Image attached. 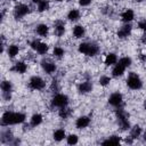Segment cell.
<instances>
[{
  "label": "cell",
  "instance_id": "cell-42",
  "mask_svg": "<svg viewBox=\"0 0 146 146\" xmlns=\"http://www.w3.org/2000/svg\"><path fill=\"white\" fill-rule=\"evenodd\" d=\"M144 140H145V141H146V132H145V133H144Z\"/></svg>",
  "mask_w": 146,
  "mask_h": 146
},
{
  "label": "cell",
  "instance_id": "cell-12",
  "mask_svg": "<svg viewBox=\"0 0 146 146\" xmlns=\"http://www.w3.org/2000/svg\"><path fill=\"white\" fill-rule=\"evenodd\" d=\"M132 31V26L130 23H124V25H122L119 31H117V38L119 39H125L131 34Z\"/></svg>",
  "mask_w": 146,
  "mask_h": 146
},
{
  "label": "cell",
  "instance_id": "cell-35",
  "mask_svg": "<svg viewBox=\"0 0 146 146\" xmlns=\"http://www.w3.org/2000/svg\"><path fill=\"white\" fill-rule=\"evenodd\" d=\"M137 26H138V29H139V30H143V31H145V32H146V18L140 19V21L138 22Z\"/></svg>",
  "mask_w": 146,
  "mask_h": 146
},
{
  "label": "cell",
  "instance_id": "cell-37",
  "mask_svg": "<svg viewBox=\"0 0 146 146\" xmlns=\"http://www.w3.org/2000/svg\"><path fill=\"white\" fill-rule=\"evenodd\" d=\"M51 90H55V91L58 90V82L56 80H54L52 83H51Z\"/></svg>",
  "mask_w": 146,
  "mask_h": 146
},
{
  "label": "cell",
  "instance_id": "cell-7",
  "mask_svg": "<svg viewBox=\"0 0 146 146\" xmlns=\"http://www.w3.org/2000/svg\"><path fill=\"white\" fill-rule=\"evenodd\" d=\"M0 88H1V91H2L1 92L2 99L6 100V102L10 100V98H11V91H13V83L9 80H3L1 82Z\"/></svg>",
  "mask_w": 146,
  "mask_h": 146
},
{
  "label": "cell",
  "instance_id": "cell-32",
  "mask_svg": "<svg viewBox=\"0 0 146 146\" xmlns=\"http://www.w3.org/2000/svg\"><path fill=\"white\" fill-rule=\"evenodd\" d=\"M58 115H59L62 119H67V117L71 115V110H70L67 106H66V107H62V108H59Z\"/></svg>",
  "mask_w": 146,
  "mask_h": 146
},
{
  "label": "cell",
  "instance_id": "cell-22",
  "mask_svg": "<svg viewBox=\"0 0 146 146\" xmlns=\"http://www.w3.org/2000/svg\"><path fill=\"white\" fill-rule=\"evenodd\" d=\"M35 32L39 36H47L49 33V26L47 24H38L35 27Z\"/></svg>",
  "mask_w": 146,
  "mask_h": 146
},
{
  "label": "cell",
  "instance_id": "cell-39",
  "mask_svg": "<svg viewBox=\"0 0 146 146\" xmlns=\"http://www.w3.org/2000/svg\"><path fill=\"white\" fill-rule=\"evenodd\" d=\"M40 1H42V0H32V2H33V3H36V5H38Z\"/></svg>",
  "mask_w": 146,
  "mask_h": 146
},
{
  "label": "cell",
  "instance_id": "cell-4",
  "mask_svg": "<svg viewBox=\"0 0 146 146\" xmlns=\"http://www.w3.org/2000/svg\"><path fill=\"white\" fill-rule=\"evenodd\" d=\"M115 114H116L117 123H119L121 130H128V129L130 130V122L128 120V115H127L125 111L122 110V108H120V107H117Z\"/></svg>",
  "mask_w": 146,
  "mask_h": 146
},
{
  "label": "cell",
  "instance_id": "cell-38",
  "mask_svg": "<svg viewBox=\"0 0 146 146\" xmlns=\"http://www.w3.org/2000/svg\"><path fill=\"white\" fill-rule=\"evenodd\" d=\"M139 58H140V60H141V62L146 63V55H144V54H140V55H139Z\"/></svg>",
  "mask_w": 146,
  "mask_h": 146
},
{
  "label": "cell",
  "instance_id": "cell-2",
  "mask_svg": "<svg viewBox=\"0 0 146 146\" xmlns=\"http://www.w3.org/2000/svg\"><path fill=\"white\" fill-rule=\"evenodd\" d=\"M78 50H79L80 54H83V55L89 56V57H94V56L98 55L99 47L96 43H92V42H82V43L79 44Z\"/></svg>",
  "mask_w": 146,
  "mask_h": 146
},
{
  "label": "cell",
  "instance_id": "cell-5",
  "mask_svg": "<svg viewBox=\"0 0 146 146\" xmlns=\"http://www.w3.org/2000/svg\"><path fill=\"white\" fill-rule=\"evenodd\" d=\"M51 107H57V108H62V107H66L68 105V97L65 94H56L52 98H51Z\"/></svg>",
  "mask_w": 146,
  "mask_h": 146
},
{
  "label": "cell",
  "instance_id": "cell-23",
  "mask_svg": "<svg viewBox=\"0 0 146 146\" xmlns=\"http://www.w3.org/2000/svg\"><path fill=\"white\" fill-rule=\"evenodd\" d=\"M80 17H81V13H80V10L76 9V8L71 9V10L67 13V19L71 21V22H76V21L80 19Z\"/></svg>",
  "mask_w": 146,
  "mask_h": 146
},
{
  "label": "cell",
  "instance_id": "cell-34",
  "mask_svg": "<svg viewBox=\"0 0 146 146\" xmlns=\"http://www.w3.org/2000/svg\"><path fill=\"white\" fill-rule=\"evenodd\" d=\"M99 84L100 86H103V87H106V86H108L110 84V82H111V78L108 76V75H102L100 78H99Z\"/></svg>",
  "mask_w": 146,
  "mask_h": 146
},
{
  "label": "cell",
  "instance_id": "cell-18",
  "mask_svg": "<svg viewBox=\"0 0 146 146\" xmlns=\"http://www.w3.org/2000/svg\"><path fill=\"white\" fill-rule=\"evenodd\" d=\"M124 72H125V67L122 66L120 63H116V64L113 66V68H112V76H114V78H120V76H122V75L124 74Z\"/></svg>",
  "mask_w": 146,
  "mask_h": 146
},
{
  "label": "cell",
  "instance_id": "cell-20",
  "mask_svg": "<svg viewBox=\"0 0 146 146\" xmlns=\"http://www.w3.org/2000/svg\"><path fill=\"white\" fill-rule=\"evenodd\" d=\"M42 121H43V116L40 113H35L30 119V125L33 128H36L38 125H40L42 123Z\"/></svg>",
  "mask_w": 146,
  "mask_h": 146
},
{
  "label": "cell",
  "instance_id": "cell-16",
  "mask_svg": "<svg viewBox=\"0 0 146 146\" xmlns=\"http://www.w3.org/2000/svg\"><path fill=\"white\" fill-rule=\"evenodd\" d=\"M11 71H14L15 73H18V74H24L27 71V64L24 62H17L11 67Z\"/></svg>",
  "mask_w": 146,
  "mask_h": 146
},
{
  "label": "cell",
  "instance_id": "cell-3",
  "mask_svg": "<svg viewBox=\"0 0 146 146\" xmlns=\"http://www.w3.org/2000/svg\"><path fill=\"white\" fill-rule=\"evenodd\" d=\"M125 82H127L128 88L131 89V90H139V89H141V87H143V80H141L140 76H139L137 73H135V72H130V73H129V75H128Z\"/></svg>",
  "mask_w": 146,
  "mask_h": 146
},
{
  "label": "cell",
  "instance_id": "cell-45",
  "mask_svg": "<svg viewBox=\"0 0 146 146\" xmlns=\"http://www.w3.org/2000/svg\"><path fill=\"white\" fill-rule=\"evenodd\" d=\"M9 1H16V0H9Z\"/></svg>",
  "mask_w": 146,
  "mask_h": 146
},
{
  "label": "cell",
  "instance_id": "cell-41",
  "mask_svg": "<svg viewBox=\"0 0 146 146\" xmlns=\"http://www.w3.org/2000/svg\"><path fill=\"white\" fill-rule=\"evenodd\" d=\"M135 2H141V1H144V0H133Z\"/></svg>",
  "mask_w": 146,
  "mask_h": 146
},
{
  "label": "cell",
  "instance_id": "cell-29",
  "mask_svg": "<svg viewBox=\"0 0 146 146\" xmlns=\"http://www.w3.org/2000/svg\"><path fill=\"white\" fill-rule=\"evenodd\" d=\"M50 7V2L49 0H42L38 3V11L39 13H43V11H47Z\"/></svg>",
  "mask_w": 146,
  "mask_h": 146
},
{
  "label": "cell",
  "instance_id": "cell-17",
  "mask_svg": "<svg viewBox=\"0 0 146 146\" xmlns=\"http://www.w3.org/2000/svg\"><path fill=\"white\" fill-rule=\"evenodd\" d=\"M117 56L115 52H108L106 56H105V59H104V63L106 66H114L116 63H117Z\"/></svg>",
  "mask_w": 146,
  "mask_h": 146
},
{
  "label": "cell",
  "instance_id": "cell-28",
  "mask_svg": "<svg viewBox=\"0 0 146 146\" xmlns=\"http://www.w3.org/2000/svg\"><path fill=\"white\" fill-rule=\"evenodd\" d=\"M140 135H141V128H140L138 124H136V125H133L132 128H130V135H129V136H130L132 139L138 138Z\"/></svg>",
  "mask_w": 146,
  "mask_h": 146
},
{
  "label": "cell",
  "instance_id": "cell-24",
  "mask_svg": "<svg viewBox=\"0 0 146 146\" xmlns=\"http://www.w3.org/2000/svg\"><path fill=\"white\" fill-rule=\"evenodd\" d=\"M121 143V137L119 136H111L108 137L107 139H105L104 141H102V145H105V146H110V145H119Z\"/></svg>",
  "mask_w": 146,
  "mask_h": 146
},
{
  "label": "cell",
  "instance_id": "cell-9",
  "mask_svg": "<svg viewBox=\"0 0 146 146\" xmlns=\"http://www.w3.org/2000/svg\"><path fill=\"white\" fill-rule=\"evenodd\" d=\"M31 13V8L27 6V5H25V3H19V5H17L16 7H15V9H14V17L16 18V19H21V18H23L24 16H26L27 14H30Z\"/></svg>",
  "mask_w": 146,
  "mask_h": 146
},
{
  "label": "cell",
  "instance_id": "cell-33",
  "mask_svg": "<svg viewBox=\"0 0 146 146\" xmlns=\"http://www.w3.org/2000/svg\"><path fill=\"white\" fill-rule=\"evenodd\" d=\"M78 141H79V137L75 133H71V135L66 136V143L68 145H75V144H78Z\"/></svg>",
  "mask_w": 146,
  "mask_h": 146
},
{
  "label": "cell",
  "instance_id": "cell-21",
  "mask_svg": "<svg viewBox=\"0 0 146 146\" xmlns=\"http://www.w3.org/2000/svg\"><path fill=\"white\" fill-rule=\"evenodd\" d=\"M72 33H73V36L75 39H81L86 34V29L82 25H75L72 30Z\"/></svg>",
  "mask_w": 146,
  "mask_h": 146
},
{
  "label": "cell",
  "instance_id": "cell-13",
  "mask_svg": "<svg viewBox=\"0 0 146 146\" xmlns=\"http://www.w3.org/2000/svg\"><path fill=\"white\" fill-rule=\"evenodd\" d=\"M89 124H90V117L87 116V115L79 116V117L75 120V127H76V129H84V128H87Z\"/></svg>",
  "mask_w": 146,
  "mask_h": 146
},
{
  "label": "cell",
  "instance_id": "cell-43",
  "mask_svg": "<svg viewBox=\"0 0 146 146\" xmlns=\"http://www.w3.org/2000/svg\"><path fill=\"white\" fill-rule=\"evenodd\" d=\"M56 2H62V1H64V0H55Z\"/></svg>",
  "mask_w": 146,
  "mask_h": 146
},
{
  "label": "cell",
  "instance_id": "cell-30",
  "mask_svg": "<svg viewBox=\"0 0 146 146\" xmlns=\"http://www.w3.org/2000/svg\"><path fill=\"white\" fill-rule=\"evenodd\" d=\"M52 55H54V57H56V58H62V57L65 55V50H64V48H62V47H59V46H56V47L52 49Z\"/></svg>",
  "mask_w": 146,
  "mask_h": 146
},
{
  "label": "cell",
  "instance_id": "cell-8",
  "mask_svg": "<svg viewBox=\"0 0 146 146\" xmlns=\"http://www.w3.org/2000/svg\"><path fill=\"white\" fill-rule=\"evenodd\" d=\"M30 46H31V48L33 49V50H35L39 55H46L47 52H48V50H49V46L46 43V42H42V41H40V40H33L31 43H30Z\"/></svg>",
  "mask_w": 146,
  "mask_h": 146
},
{
  "label": "cell",
  "instance_id": "cell-27",
  "mask_svg": "<svg viewBox=\"0 0 146 146\" xmlns=\"http://www.w3.org/2000/svg\"><path fill=\"white\" fill-rule=\"evenodd\" d=\"M7 54L10 58H15L19 54V47L17 44H9L7 48Z\"/></svg>",
  "mask_w": 146,
  "mask_h": 146
},
{
  "label": "cell",
  "instance_id": "cell-44",
  "mask_svg": "<svg viewBox=\"0 0 146 146\" xmlns=\"http://www.w3.org/2000/svg\"><path fill=\"white\" fill-rule=\"evenodd\" d=\"M113 1H120V0H113Z\"/></svg>",
  "mask_w": 146,
  "mask_h": 146
},
{
  "label": "cell",
  "instance_id": "cell-15",
  "mask_svg": "<svg viewBox=\"0 0 146 146\" xmlns=\"http://www.w3.org/2000/svg\"><path fill=\"white\" fill-rule=\"evenodd\" d=\"M121 19L123 23H131L135 19V11L130 8L125 9L122 14H121Z\"/></svg>",
  "mask_w": 146,
  "mask_h": 146
},
{
  "label": "cell",
  "instance_id": "cell-10",
  "mask_svg": "<svg viewBox=\"0 0 146 146\" xmlns=\"http://www.w3.org/2000/svg\"><path fill=\"white\" fill-rule=\"evenodd\" d=\"M123 103V96L121 92H113L108 97V104L113 107H120Z\"/></svg>",
  "mask_w": 146,
  "mask_h": 146
},
{
  "label": "cell",
  "instance_id": "cell-6",
  "mask_svg": "<svg viewBox=\"0 0 146 146\" xmlns=\"http://www.w3.org/2000/svg\"><path fill=\"white\" fill-rule=\"evenodd\" d=\"M29 87L32 90H43L46 88V81L41 76L34 75L29 80Z\"/></svg>",
  "mask_w": 146,
  "mask_h": 146
},
{
  "label": "cell",
  "instance_id": "cell-11",
  "mask_svg": "<svg viewBox=\"0 0 146 146\" xmlns=\"http://www.w3.org/2000/svg\"><path fill=\"white\" fill-rule=\"evenodd\" d=\"M41 67H42L43 72H46L47 74H52L57 70L56 64L50 59H42L41 60Z\"/></svg>",
  "mask_w": 146,
  "mask_h": 146
},
{
  "label": "cell",
  "instance_id": "cell-19",
  "mask_svg": "<svg viewBox=\"0 0 146 146\" xmlns=\"http://www.w3.org/2000/svg\"><path fill=\"white\" fill-rule=\"evenodd\" d=\"M92 87L94 86H92V82L91 81H83V82H81L79 84L78 89H79V91L81 94H88V92H90L92 90Z\"/></svg>",
  "mask_w": 146,
  "mask_h": 146
},
{
  "label": "cell",
  "instance_id": "cell-26",
  "mask_svg": "<svg viewBox=\"0 0 146 146\" xmlns=\"http://www.w3.org/2000/svg\"><path fill=\"white\" fill-rule=\"evenodd\" d=\"M13 139H14V137H13V133H11V131H10L9 129L3 130V131L1 132V143H2V144L11 143Z\"/></svg>",
  "mask_w": 146,
  "mask_h": 146
},
{
  "label": "cell",
  "instance_id": "cell-40",
  "mask_svg": "<svg viewBox=\"0 0 146 146\" xmlns=\"http://www.w3.org/2000/svg\"><path fill=\"white\" fill-rule=\"evenodd\" d=\"M144 108H145V110H146V99H145V100H144Z\"/></svg>",
  "mask_w": 146,
  "mask_h": 146
},
{
  "label": "cell",
  "instance_id": "cell-14",
  "mask_svg": "<svg viewBox=\"0 0 146 146\" xmlns=\"http://www.w3.org/2000/svg\"><path fill=\"white\" fill-rule=\"evenodd\" d=\"M54 31H55V34L57 36H59V38L63 36L64 33H65V23L60 19L56 21L55 24H54Z\"/></svg>",
  "mask_w": 146,
  "mask_h": 146
},
{
  "label": "cell",
  "instance_id": "cell-36",
  "mask_svg": "<svg viewBox=\"0 0 146 146\" xmlns=\"http://www.w3.org/2000/svg\"><path fill=\"white\" fill-rule=\"evenodd\" d=\"M78 2H79V5L81 7H88V6L91 5L92 0H78Z\"/></svg>",
  "mask_w": 146,
  "mask_h": 146
},
{
  "label": "cell",
  "instance_id": "cell-1",
  "mask_svg": "<svg viewBox=\"0 0 146 146\" xmlns=\"http://www.w3.org/2000/svg\"><path fill=\"white\" fill-rule=\"evenodd\" d=\"M26 115L22 112H11L6 111L1 116V125L2 127H9L14 124H21L25 121Z\"/></svg>",
  "mask_w": 146,
  "mask_h": 146
},
{
  "label": "cell",
  "instance_id": "cell-31",
  "mask_svg": "<svg viewBox=\"0 0 146 146\" xmlns=\"http://www.w3.org/2000/svg\"><path fill=\"white\" fill-rule=\"evenodd\" d=\"M117 63H120L122 66H124L125 68H128V67L131 66V64H132V59H131L130 57H128V56H124V57H121V58L117 60Z\"/></svg>",
  "mask_w": 146,
  "mask_h": 146
},
{
  "label": "cell",
  "instance_id": "cell-25",
  "mask_svg": "<svg viewBox=\"0 0 146 146\" xmlns=\"http://www.w3.org/2000/svg\"><path fill=\"white\" fill-rule=\"evenodd\" d=\"M52 138L55 141H62L64 138H66V132L64 129L59 128V129H56L52 133Z\"/></svg>",
  "mask_w": 146,
  "mask_h": 146
}]
</instances>
